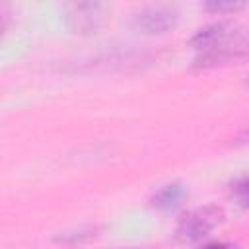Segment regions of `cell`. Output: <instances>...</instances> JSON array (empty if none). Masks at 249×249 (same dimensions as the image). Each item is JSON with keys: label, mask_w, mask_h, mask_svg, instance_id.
<instances>
[{"label": "cell", "mask_w": 249, "mask_h": 249, "mask_svg": "<svg viewBox=\"0 0 249 249\" xmlns=\"http://www.w3.org/2000/svg\"><path fill=\"white\" fill-rule=\"evenodd\" d=\"M231 198L241 208H249V177H243L235 185H231Z\"/></svg>", "instance_id": "cell-5"}, {"label": "cell", "mask_w": 249, "mask_h": 249, "mask_svg": "<svg viewBox=\"0 0 249 249\" xmlns=\"http://www.w3.org/2000/svg\"><path fill=\"white\" fill-rule=\"evenodd\" d=\"M202 249H237V247L231 245V243H210V245H206Z\"/></svg>", "instance_id": "cell-7"}, {"label": "cell", "mask_w": 249, "mask_h": 249, "mask_svg": "<svg viewBox=\"0 0 249 249\" xmlns=\"http://www.w3.org/2000/svg\"><path fill=\"white\" fill-rule=\"evenodd\" d=\"M183 195H185V193H183L181 185H165V187L160 189L158 195L154 196V204H156L158 208L169 210V208H175V206L181 202Z\"/></svg>", "instance_id": "cell-4"}, {"label": "cell", "mask_w": 249, "mask_h": 249, "mask_svg": "<svg viewBox=\"0 0 249 249\" xmlns=\"http://www.w3.org/2000/svg\"><path fill=\"white\" fill-rule=\"evenodd\" d=\"M177 21V12L169 6H154V8H146L136 16V23L138 27H142L144 31L150 33H160L165 31L167 27H171Z\"/></svg>", "instance_id": "cell-2"}, {"label": "cell", "mask_w": 249, "mask_h": 249, "mask_svg": "<svg viewBox=\"0 0 249 249\" xmlns=\"http://www.w3.org/2000/svg\"><path fill=\"white\" fill-rule=\"evenodd\" d=\"M70 27L78 31H93L101 21V6L99 4H74L68 12Z\"/></svg>", "instance_id": "cell-3"}, {"label": "cell", "mask_w": 249, "mask_h": 249, "mask_svg": "<svg viewBox=\"0 0 249 249\" xmlns=\"http://www.w3.org/2000/svg\"><path fill=\"white\" fill-rule=\"evenodd\" d=\"M208 10H216V12H224V10H237V8H243V4L239 2H210L206 4Z\"/></svg>", "instance_id": "cell-6"}, {"label": "cell", "mask_w": 249, "mask_h": 249, "mask_svg": "<svg viewBox=\"0 0 249 249\" xmlns=\"http://www.w3.org/2000/svg\"><path fill=\"white\" fill-rule=\"evenodd\" d=\"M224 216H226L224 210L216 204L195 208L179 220L175 230V239L181 243H195L206 237L214 228H218L224 222Z\"/></svg>", "instance_id": "cell-1"}]
</instances>
